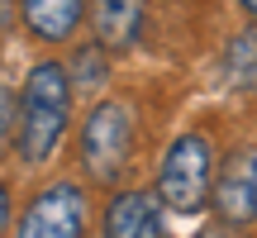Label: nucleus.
I'll return each instance as SVG.
<instances>
[{"label": "nucleus", "instance_id": "1", "mask_svg": "<svg viewBox=\"0 0 257 238\" xmlns=\"http://www.w3.org/2000/svg\"><path fill=\"white\" fill-rule=\"evenodd\" d=\"M67 119H72V72H62V62H38L19 95L15 153L24 157V167H43L57 153Z\"/></svg>", "mask_w": 257, "mask_h": 238}, {"label": "nucleus", "instance_id": "2", "mask_svg": "<svg viewBox=\"0 0 257 238\" xmlns=\"http://www.w3.org/2000/svg\"><path fill=\"white\" fill-rule=\"evenodd\" d=\"M138 143V114L128 100H100L91 105L76 138V157H81V172L100 186H114L128 172V157Z\"/></svg>", "mask_w": 257, "mask_h": 238}, {"label": "nucleus", "instance_id": "3", "mask_svg": "<svg viewBox=\"0 0 257 238\" xmlns=\"http://www.w3.org/2000/svg\"><path fill=\"white\" fill-rule=\"evenodd\" d=\"M214 195V148L205 134H181L157 162V200L176 214L205 210Z\"/></svg>", "mask_w": 257, "mask_h": 238}, {"label": "nucleus", "instance_id": "4", "mask_svg": "<svg viewBox=\"0 0 257 238\" xmlns=\"http://www.w3.org/2000/svg\"><path fill=\"white\" fill-rule=\"evenodd\" d=\"M86 233V191L76 181H48L29 195L15 238H81Z\"/></svg>", "mask_w": 257, "mask_h": 238}, {"label": "nucleus", "instance_id": "5", "mask_svg": "<svg viewBox=\"0 0 257 238\" xmlns=\"http://www.w3.org/2000/svg\"><path fill=\"white\" fill-rule=\"evenodd\" d=\"M210 200H214L219 224H233V229L257 224V148H233L219 162Z\"/></svg>", "mask_w": 257, "mask_h": 238}, {"label": "nucleus", "instance_id": "6", "mask_svg": "<svg viewBox=\"0 0 257 238\" xmlns=\"http://www.w3.org/2000/svg\"><path fill=\"white\" fill-rule=\"evenodd\" d=\"M105 238H162V210L153 191H114L105 205Z\"/></svg>", "mask_w": 257, "mask_h": 238}, {"label": "nucleus", "instance_id": "7", "mask_svg": "<svg viewBox=\"0 0 257 238\" xmlns=\"http://www.w3.org/2000/svg\"><path fill=\"white\" fill-rule=\"evenodd\" d=\"M19 15H24L29 34L43 43H67L81 29V19H91L86 0H19Z\"/></svg>", "mask_w": 257, "mask_h": 238}, {"label": "nucleus", "instance_id": "8", "mask_svg": "<svg viewBox=\"0 0 257 238\" xmlns=\"http://www.w3.org/2000/svg\"><path fill=\"white\" fill-rule=\"evenodd\" d=\"M143 0H91V24H95V38L114 53H128L143 34Z\"/></svg>", "mask_w": 257, "mask_h": 238}, {"label": "nucleus", "instance_id": "9", "mask_svg": "<svg viewBox=\"0 0 257 238\" xmlns=\"http://www.w3.org/2000/svg\"><path fill=\"white\" fill-rule=\"evenodd\" d=\"M100 81H105V57H100V48H76V76H72V86L95 91Z\"/></svg>", "mask_w": 257, "mask_h": 238}, {"label": "nucleus", "instance_id": "10", "mask_svg": "<svg viewBox=\"0 0 257 238\" xmlns=\"http://www.w3.org/2000/svg\"><path fill=\"white\" fill-rule=\"evenodd\" d=\"M15 134H19V100L0 86V153L15 143Z\"/></svg>", "mask_w": 257, "mask_h": 238}, {"label": "nucleus", "instance_id": "11", "mask_svg": "<svg viewBox=\"0 0 257 238\" xmlns=\"http://www.w3.org/2000/svg\"><path fill=\"white\" fill-rule=\"evenodd\" d=\"M200 238H243V233L233 229V224H214V229H205Z\"/></svg>", "mask_w": 257, "mask_h": 238}, {"label": "nucleus", "instance_id": "12", "mask_svg": "<svg viewBox=\"0 0 257 238\" xmlns=\"http://www.w3.org/2000/svg\"><path fill=\"white\" fill-rule=\"evenodd\" d=\"M10 229V191H5V181H0V233Z\"/></svg>", "mask_w": 257, "mask_h": 238}, {"label": "nucleus", "instance_id": "13", "mask_svg": "<svg viewBox=\"0 0 257 238\" xmlns=\"http://www.w3.org/2000/svg\"><path fill=\"white\" fill-rule=\"evenodd\" d=\"M15 15H19V10L10 5V0H0V29H5V24H10V19H15Z\"/></svg>", "mask_w": 257, "mask_h": 238}, {"label": "nucleus", "instance_id": "14", "mask_svg": "<svg viewBox=\"0 0 257 238\" xmlns=\"http://www.w3.org/2000/svg\"><path fill=\"white\" fill-rule=\"evenodd\" d=\"M238 5H243V10H248V15H252V19H257V0H238Z\"/></svg>", "mask_w": 257, "mask_h": 238}]
</instances>
